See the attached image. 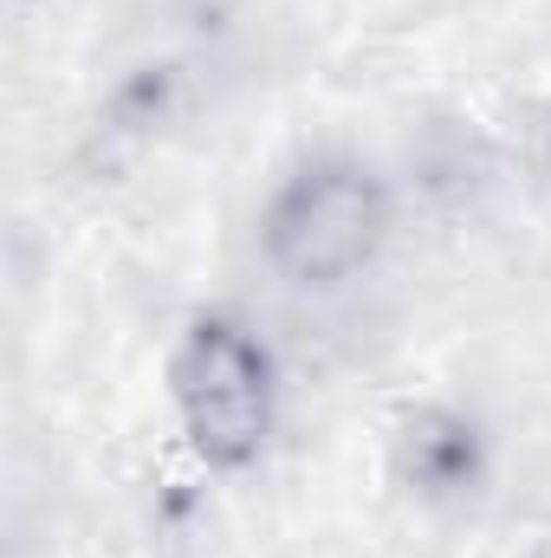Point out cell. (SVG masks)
<instances>
[{"mask_svg":"<svg viewBox=\"0 0 551 558\" xmlns=\"http://www.w3.org/2000/svg\"><path fill=\"white\" fill-rule=\"evenodd\" d=\"M390 234V195L364 162L318 156L285 175L260 215V254L292 286H344L357 279Z\"/></svg>","mask_w":551,"mask_h":558,"instance_id":"cell-1","label":"cell"},{"mask_svg":"<svg viewBox=\"0 0 551 558\" xmlns=\"http://www.w3.org/2000/svg\"><path fill=\"white\" fill-rule=\"evenodd\" d=\"M169 397H175L188 448L208 468L260 461V448L273 435V357L241 318H228V312L188 318V331L175 338V357H169Z\"/></svg>","mask_w":551,"mask_h":558,"instance_id":"cell-2","label":"cell"},{"mask_svg":"<svg viewBox=\"0 0 551 558\" xmlns=\"http://www.w3.org/2000/svg\"><path fill=\"white\" fill-rule=\"evenodd\" d=\"M396 474L409 481L415 494H461L474 487L480 474V448H474V428L441 410L415 416L403 435H396Z\"/></svg>","mask_w":551,"mask_h":558,"instance_id":"cell-3","label":"cell"}]
</instances>
